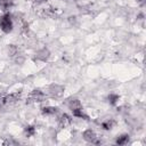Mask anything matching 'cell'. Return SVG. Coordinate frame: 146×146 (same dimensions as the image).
I'll list each match as a JSON object with an SVG mask.
<instances>
[{"instance_id":"cell-1","label":"cell","mask_w":146,"mask_h":146,"mask_svg":"<svg viewBox=\"0 0 146 146\" xmlns=\"http://www.w3.org/2000/svg\"><path fill=\"white\" fill-rule=\"evenodd\" d=\"M13 27H14V23L10 14H5L0 16V30L2 32L9 33L13 31Z\"/></svg>"},{"instance_id":"cell-2","label":"cell","mask_w":146,"mask_h":146,"mask_svg":"<svg viewBox=\"0 0 146 146\" xmlns=\"http://www.w3.org/2000/svg\"><path fill=\"white\" fill-rule=\"evenodd\" d=\"M46 94L39 89H35V90H32L31 94L29 95L27 99H26V103L31 104V103H40V102H43L46 99Z\"/></svg>"},{"instance_id":"cell-3","label":"cell","mask_w":146,"mask_h":146,"mask_svg":"<svg viewBox=\"0 0 146 146\" xmlns=\"http://www.w3.org/2000/svg\"><path fill=\"white\" fill-rule=\"evenodd\" d=\"M82 137H83V139H84L86 141H88V143L96 144V145L102 144V140H99V139H98V137H97L96 132H95L94 130H91V129L86 130V131L82 133Z\"/></svg>"},{"instance_id":"cell-4","label":"cell","mask_w":146,"mask_h":146,"mask_svg":"<svg viewBox=\"0 0 146 146\" xmlns=\"http://www.w3.org/2000/svg\"><path fill=\"white\" fill-rule=\"evenodd\" d=\"M48 92H49L50 96L58 98V97H62V96H63V94H64V88H63L62 86H59V84H51V86H49V88H48Z\"/></svg>"},{"instance_id":"cell-5","label":"cell","mask_w":146,"mask_h":146,"mask_svg":"<svg viewBox=\"0 0 146 146\" xmlns=\"http://www.w3.org/2000/svg\"><path fill=\"white\" fill-rule=\"evenodd\" d=\"M71 123H72L71 116L67 115V114H65V113L62 114V115L58 117V127H59V128H66V127H68Z\"/></svg>"},{"instance_id":"cell-6","label":"cell","mask_w":146,"mask_h":146,"mask_svg":"<svg viewBox=\"0 0 146 146\" xmlns=\"http://www.w3.org/2000/svg\"><path fill=\"white\" fill-rule=\"evenodd\" d=\"M49 57H50V51H49L47 48H42V49H40V50L36 52V58H38L39 60H41V62L48 60Z\"/></svg>"},{"instance_id":"cell-7","label":"cell","mask_w":146,"mask_h":146,"mask_svg":"<svg viewBox=\"0 0 146 146\" xmlns=\"http://www.w3.org/2000/svg\"><path fill=\"white\" fill-rule=\"evenodd\" d=\"M21 97V94L19 92H13V94H9L7 96H5V100H6V104L8 105H13L15 104Z\"/></svg>"},{"instance_id":"cell-8","label":"cell","mask_w":146,"mask_h":146,"mask_svg":"<svg viewBox=\"0 0 146 146\" xmlns=\"http://www.w3.org/2000/svg\"><path fill=\"white\" fill-rule=\"evenodd\" d=\"M67 106L70 107L71 111H74V110H78V108H82V105H81L80 100L76 99V98H71L67 102Z\"/></svg>"},{"instance_id":"cell-9","label":"cell","mask_w":146,"mask_h":146,"mask_svg":"<svg viewBox=\"0 0 146 146\" xmlns=\"http://www.w3.org/2000/svg\"><path fill=\"white\" fill-rule=\"evenodd\" d=\"M41 112L43 115H55V114H57L58 108L54 107V106H46V107L41 108Z\"/></svg>"},{"instance_id":"cell-10","label":"cell","mask_w":146,"mask_h":146,"mask_svg":"<svg viewBox=\"0 0 146 146\" xmlns=\"http://www.w3.org/2000/svg\"><path fill=\"white\" fill-rule=\"evenodd\" d=\"M100 125H102V128H103L104 130H111V129H113V127L115 125V121L110 117V119L104 120V121L100 123Z\"/></svg>"},{"instance_id":"cell-11","label":"cell","mask_w":146,"mask_h":146,"mask_svg":"<svg viewBox=\"0 0 146 146\" xmlns=\"http://www.w3.org/2000/svg\"><path fill=\"white\" fill-rule=\"evenodd\" d=\"M14 6V0H0V9L1 10H8Z\"/></svg>"},{"instance_id":"cell-12","label":"cell","mask_w":146,"mask_h":146,"mask_svg":"<svg viewBox=\"0 0 146 146\" xmlns=\"http://www.w3.org/2000/svg\"><path fill=\"white\" fill-rule=\"evenodd\" d=\"M129 140H130V137H129V135L124 133V135L117 136V138H116L115 143H116L117 145H125V144H128V143H129Z\"/></svg>"},{"instance_id":"cell-13","label":"cell","mask_w":146,"mask_h":146,"mask_svg":"<svg viewBox=\"0 0 146 146\" xmlns=\"http://www.w3.org/2000/svg\"><path fill=\"white\" fill-rule=\"evenodd\" d=\"M7 54H8L9 57H14V56H16V55L18 54V49H17V47H16L15 44H9V46L7 47Z\"/></svg>"},{"instance_id":"cell-14","label":"cell","mask_w":146,"mask_h":146,"mask_svg":"<svg viewBox=\"0 0 146 146\" xmlns=\"http://www.w3.org/2000/svg\"><path fill=\"white\" fill-rule=\"evenodd\" d=\"M73 112V115L74 116H76V117H80V119H84V120H88L89 117H88V115L83 112V110L82 108H78V110H74V111H72Z\"/></svg>"},{"instance_id":"cell-15","label":"cell","mask_w":146,"mask_h":146,"mask_svg":"<svg viewBox=\"0 0 146 146\" xmlns=\"http://www.w3.org/2000/svg\"><path fill=\"white\" fill-rule=\"evenodd\" d=\"M24 133H25L26 137H31V136H33L35 133V128L33 125H27L24 129Z\"/></svg>"},{"instance_id":"cell-16","label":"cell","mask_w":146,"mask_h":146,"mask_svg":"<svg viewBox=\"0 0 146 146\" xmlns=\"http://www.w3.org/2000/svg\"><path fill=\"white\" fill-rule=\"evenodd\" d=\"M119 95H115V94H110L108 95V103L111 104V105H115L116 103H117V100H119Z\"/></svg>"},{"instance_id":"cell-17","label":"cell","mask_w":146,"mask_h":146,"mask_svg":"<svg viewBox=\"0 0 146 146\" xmlns=\"http://www.w3.org/2000/svg\"><path fill=\"white\" fill-rule=\"evenodd\" d=\"M14 62H15V64H17V65H22V64L25 62V58H24V56L17 54L16 56H14Z\"/></svg>"},{"instance_id":"cell-18","label":"cell","mask_w":146,"mask_h":146,"mask_svg":"<svg viewBox=\"0 0 146 146\" xmlns=\"http://www.w3.org/2000/svg\"><path fill=\"white\" fill-rule=\"evenodd\" d=\"M67 21H68V23H70L71 25H73V24L76 23V17H75V16H70V17L67 18Z\"/></svg>"},{"instance_id":"cell-19","label":"cell","mask_w":146,"mask_h":146,"mask_svg":"<svg viewBox=\"0 0 146 146\" xmlns=\"http://www.w3.org/2000/svg\"><path fill=\"white\" fill-rule=\"evenodd\" d=\"M3 144H5V145H17L18 143L15 141V140H6Z\"/></svg>"},{"instance_id":"cell-20","label":"cell","mask_w":146,"mask_h":146,"mask_svg":"<svg viewBox=\"0 0 146 146\" xmlns=\"http://www.w3.org/2000/svg\"><path fill=\"white\" fill-rule=\"evenodd\" d=\"M6 104V100H5V97L3 96H0V108Z\"/></svg>"},{"instance_id":"cell-21","label":"cell","mask_w":146,"mask_h":146,"mask_svg":"<svg viewBox=\"0 0 146 146\" xmlns=\"http://www.w3.org/2000/svg\"><path fill=\"white\" fill-rule=\"evenodd\" d=\"M144 14L143 13H140V14H138V16H137V21H144Z\"/></svg>"},{"instance_id":"cell-22","label":"cell","mask_w":146,"mask_h":146,"mask_svg":"<svg viewBox=\"0 0 146 146\" xmlns=\"http://www.w3.org/2000/svg\"><path fill=\"white\" fill-rule=\"evenodd\" d=\"M48 0H35L34 2L35 3H38V5H41V3H44V2H47Z\"/></svg>"},{"instance_id":"cell-23","label":"cell","mask_w":146,"mask_h":146,"mask_svg":"<svg viewBox=\"0 0 146 146\" xmlns=\"http://www.w3.org/2000/svg\"><path fill=\"white\" fill-rule=\"evenodd\" d=\"M26 1H35V0H26Z\"/></svg>"}]
</instances>
